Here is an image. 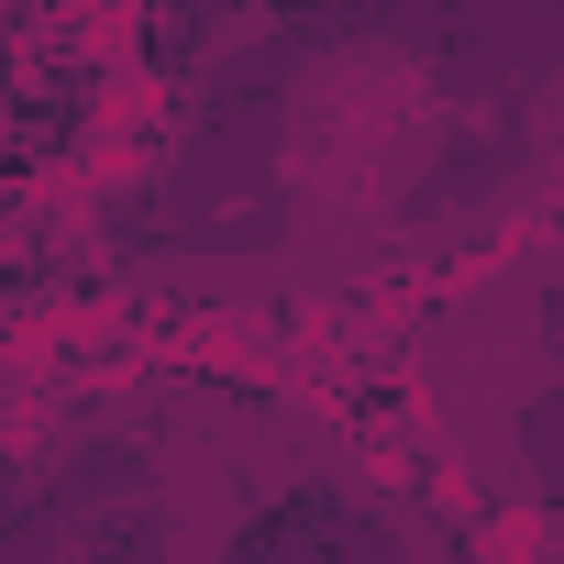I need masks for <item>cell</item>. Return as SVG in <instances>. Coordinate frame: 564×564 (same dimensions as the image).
I'll list each match as a JSON object with an SVG mask.
<instances>
[{"mask_svg": "<svg viewBox=\"0 0 564 564\" xmlns=\"http://www.w3.org/2000/svg\"><path fill=\"white\" fill-rule=\"evenodd\" d=\"M221 564H399V542H388L355 498H333V487H289L276 509L243 520V542H232Z\"/></svg>", "mask_w": 564, "mask_h": 564, "instance_id": "1", "label": "cell"}]
</instances>
